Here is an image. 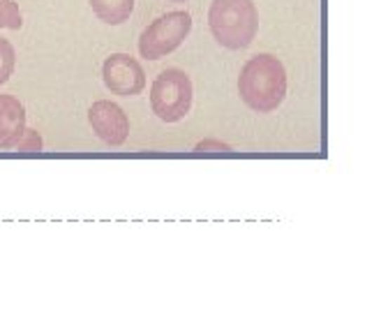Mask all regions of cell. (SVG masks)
Returning <instances> with one entry per match:
<instances>
[{"label":"cell","instance_id":"6da1fadb","mask_svg":"<svg viewBox=\"0 0 374 312\" xmlns=\"http://www.w3.org/2000/svg\"><path fill=\"white\" fill-rule=\"evenodd\" d=\"M286 70L280 58L270 53H259L245 63L238 77V95L252 111L270 114L286 98Z\"/></svg>","mask_w":374,"mask_h":312},{"label":"cell","instance_id":"7a4b0ae2","mask_svg":"<svg viewBox=\"0 0 374 312\" xmlns=\"http://www.w3.org/2000/svg\"><path fill=\"white\" fill-rule=\"evenodd\" d=\"M208 28L225 49H245L259 33V10L254 0H213Z\"/></svg>","mask_w":374,"mask_h":312},{"label":"cell","instance_id":"3957f363","mask_svg":"<svg viewBox=\"0 0 374 312\" xmlns=\"http://www.w3.org/2000/svg\"><path fill=\"white\" fill-rule=\"evenodd\" d=\"M192 82L182 70H164L150 88V107L153 114L164 123L182 121L192 109Z\"/></svg>","mask_w":374,"mask_h":312},{"label":"cell","instance_id":"277c9868","mask_svg":"<svg viewBox=\"0 0 374 312\" xmlns=\"http://www.w3.org/2000/svg\"><path fill=\"white\" fill-rule=\"evenodd\" d=\"M192 30V17L187 12H169L155 19L139 37V53L146 60L164 58L185 42Z\"/></svg>","mask_w":374,"mask_h":312},{"label":"cell","instance_id":"5b68a950","mask_svg":"<svg viewBox=\"0 0 374 312\" xmlns=\"http://www.w3.org/2000/svg\"><path fill=\"white\" fill-rule=\"evenodd\" d=\"M102 79L109 91L121 98H134L146 88V72L127 53H111L102 65Z\"/></svg>","mask_w":374,"mask_h":312},{"label":"cell","instance_id":"8992f818","mask_svg":"<svg viewBox=\"0 0 374 312\" xmlns=\"http://www.w3.org/2000/svg\"><path fill=\"white\" fill-rule=\"evenodd\" d=\"M88 123L93 132L109 146H121L130 137V118L111 100H100L88 109Z\"/></svg>","mask_w":374,"mask_h":312},{"label":"cell","instance_id":"52a82bcc","mask_svg":"<svg viewBox=\"0 0 374 312\" xmlns=\"http://www.w3.org/2000/svg\"><path fill=\"white\" fill-rule=\"evenodd\" d=\"M26 132V109L14 95H0V148H14Z\"/></svg>","mask_w":374,"mask_h":312},{"label":"cell","instance_id":"ba28073f","mask_svg":"<svg viewBox=\"0 0 374 312\" xmlns=\"http://www.w3.org/2000/svg\"><path fill=\"white\" fill-rule=\"evenodd\" d=\"M95 17L109 26H121L134 10V0H91Z\"/></svg>","mask_w":374,"mask_h":312},{"label":"cell","instance_id":"9c48e42d","mask_svg":"<svg viewBox=\"0 0 374 312\" xmlns=\"http://www.w3.org/2000/svg\"><path fill=\"white\" fill-rule=\"evenodd\" d=\"M21 23L23 19H21L19 5L14 3V0H0V28L19 30Z\"/></svg>","mask_w":374,"mask_h":312},{"label":"cell","instance_id":"30bf717a","mask_svg":"<svg viewBox=\"0 0 374 312\" xmlns=\"http://www.w3.org/2000/svg\"><path fill=\"white\" fill-rule=\"evenodd\" d=\"M14 63H17V53H14V46L7 42L5 37H0V86H3L7 79L12 77Z\"/></svg>","mask_w":374,"mask_h":312},{"label":"cell","instance_id":"8fae6325","mask_svg":"<svg viewBox=\"0 0 374 312\" xmlns=\"http://www.w3.org/2000/svg\"><path fill=\"white\" fill-rule=\"evenodd\" d=\"M17 146L21 153H39L42 150V137H39L37 130H26Z\"/></svg>","mask_w":374,"mask_h":312},{"label":"cell","instance_id":"7c38bea8","mask_svg":"<svg viewBox=\"0 0 374 312\" xmlns=\"http://www.w3.org/2000/svg\"><path fill=\"white\" fill-rule=\"evenodd\" d=\"M203 148H213V150H229V146H227V143H220V141H201V143H199V146L194 148V150H199V153H201V150Z\"/></svg>","mask_w":374,"mask_h":312},{"label":"cell","instance_id":"4fadbf2b","mask_svg":"<svg viewBox=\"0 0 374 312\" xmlns=\"http://www.w3.org/2000/svg\"><path fill=\"white\" fill-rule=\"evenodd\" d=\"M169 3H185V0H169Z\"/></svg>","mask_w":374,"mask_h":312}]
</instances>
